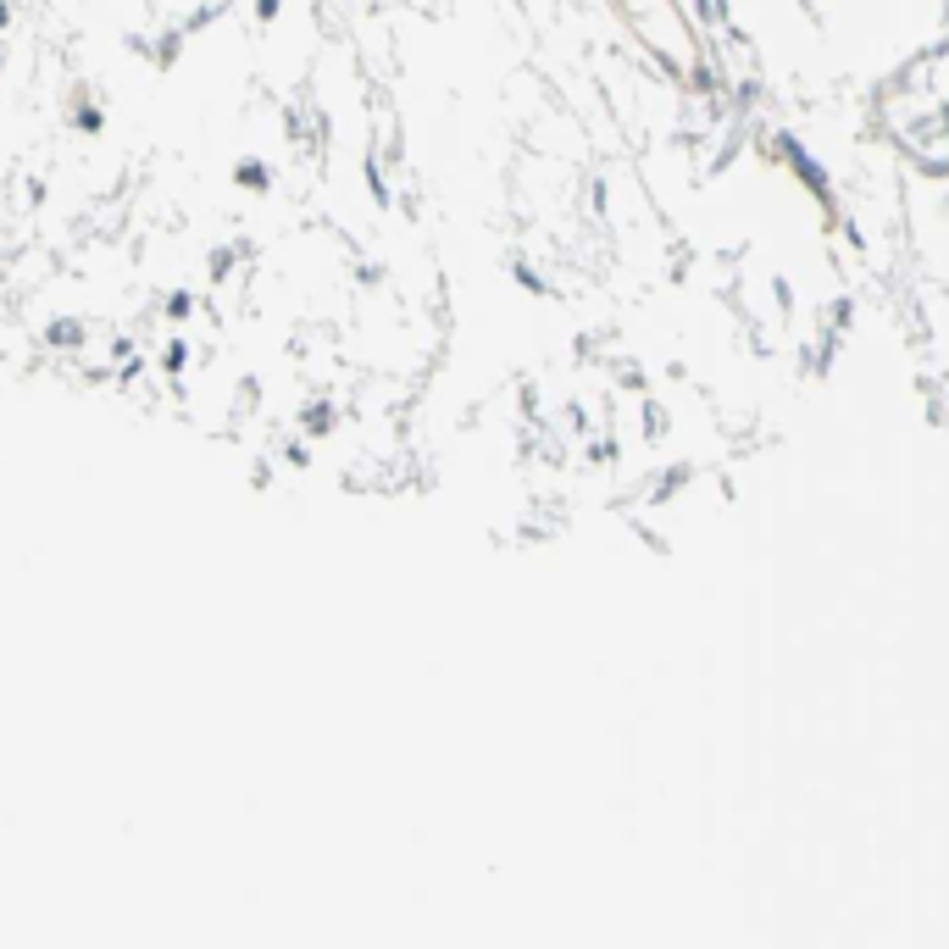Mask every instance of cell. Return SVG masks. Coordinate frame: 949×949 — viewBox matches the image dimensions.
<instances>
[{"instance_id": "obj_3", "label": "cell", "mask_w": 949, "mask_h": 949, "mask_svg": "<svg viewBox=\"0 0 949 949\" xmlns=\"http://www.w3.org/2000/svg\"><path fill=\"white\" fill-rule=\"evenodd\" d=\"M61 123H67V134H78V139H101L106 134V95L95 90V78H83V72H72L67 83H61Z\"/></svg>"}, {"instance_id": "obj_8", "label": "cell", "mask_w": 949, "mask_h": 949, "mask_svg": "<svg viewBox=\"0 0 949 949\" xmlns=\"http://www.w3.org/2000/svg\"><path fill=\"white\" fill-rule=\"evenodd\" d=\"M284 18H289V0H244V23H250L255 34L278 28Z\"/></svg>"}, {"instance_id": "obj_9", "label": "cell", "mask_w": 949, "mask_h": 949, "mask_svg": "<svg viewBox=\"0 0 949 949\" xmlns=\"http://www.w3.org/2000/svg\"><path fill=\"white\" fill-rule=\"evenodd\" d=\"M18 28V0H0V39Z\"/></svg>"}, {"instance_id": "obj_4", "label": "cell", "mask_w": 949, "mask_h": 949, "mask_svg": "<svg viewBox=\"0 0 949 949\" xmlns=\"http://www.w3.org/2000/svg\"><path fill=\"white\" fill-rule=\"evenodd\" d=\"M190 28L179 23V18H161L156 12V23L145 28V34H128V50L145 61V67H156V72H172V67H179L184 56H190Z\"/></svg>"}, {"instance_id": "obj_7", "label": "cell", "mask_w": 949, "mask_h": 949, "mask_svg": "<svg viewBox=\"0 0 949 949\" xmlns=\"http://www.w3.org/2000/svg\"><path fill=\"white\" fill-rule=\"evenodd\" d=\"M156 317H161V328H195V317H201V295H195L190 284H172V289H161Z\"/></svg>"}, {"instance_id": "obj_10", "label": "cell", "mask_w": 949, "mask_h": 949, "mask_svg": "<svg viewBox=\"0 0 949 949\" xmlns=\"http://www.w3.org/2000/svg\"><path fill=\"white\" fill-rule=\"evenodd\" d=\"M7 61H12V50H7V39H0V83H7Z\"/></svg>"}, {"instance_id": "obj_2", "label": "cell", "mask_w": 949, "mask_h": 949, "mask_svg": "<svg viewBox=\"0 0 949 949\" xmlns=\"http://www.w3.org/2000/svg\"><path fill=\"white\" fill-rule=\"evenodd\" d=\"M34 339H39V351L45 356H56V362H83L101 344V322L95 317H83V311H50L39 328H34Z\"/></svg>"}, {"instance_id": "obj_6", "label": "cell", "mask_w": 949, "mask_h": 949, "mask_svg": "<svg viewBox=\"0 0 949 949\" xmlns=\"http://www.w3.org/2000/svg\"><path fill=\"white\" fill-rule=\"evenodd\" d=\"M195 373V344H190V333L184 328H167V339L156 344V378L179 395V384Z\"/></svg>"}, {"instance_id": "obj_1", "label": "cell", "mask_w": 949, "mask_h": 949, "mask_svg": "<svg viewBox=\"0 0 949 949\" xmlns=\"http://www.w3.org/2000/svg\"><path fill=\"white\" fill-rule=\"evenodd\" d=\"M617 12L628 18V28H633L644 56H655L661 67H672L683 78L700 72L706 45H700V28L688 23L683 0H617Z\"/></svg>"}, {"instance_id": "obj_5", "label": "cell", "mask_w": 949, "mask_h": 949, "mask_svg": "<svg viewBox=\"0 0 949 949\" xmlns=\"http://www.w3.org/2000/svg\"><path fill=\"white\" fill-rule=\"evenodd\" d=\"M228 184L244 195V201H273L278 195V167L267 150H239L233 167H228Z\"/></svg>"}]
</instances>
